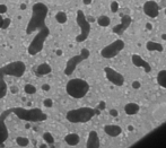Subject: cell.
<instances>
[{
    "label": "cell",
    "mask_w": 166,
    "mask_h": 148,
    "mask_svg": "<svg viewBox=\"0 0 166 148\" xmlns=\"http://www.w3.org/2000/svg\"><path fill=\"white\" fill-rule=\"evenodd\" d=\"M66 91L73 99H83L89 91V84L81 78H73L67 83Z\"/></svg>",
    "instance_id": "obj_1"
},
{
    "label": "cell",
    "mask_w": 166,
    "mask_h": 148,
    "mask_svg": "<svg viewBox=\"0 0 166 148\" xmlns=\"http://www.w3.org/2000/svg\"><path fill=\"white\" fill-rule=\"evenodd\" d=\"M97 111L90 107H80L77 110H71L67 113V119L73 123H84L89 121L95 114H97Z\"/></svg>",
    "instance_id": "obj_2"
},
{
    "label": "cell",
    "mask_w": 166,
    "mask_h": 148,
    "mask_svg": "<svg viewBox=\"0 0 166 148\" xmlns=\"http://www.w3.org/2000/svg\"><path fill=\"white\" fill-rule=\"evenodd\" d=\"M123 49H124V42L119 39L106 45L105 48H103V50L101 51V54L105 59H111V58H114L115 56H118Z\"/></svg>",
    "instance_id": "obj_3"
},
{
    "label": "cell",
    "mask_w": 166,
    "mask_h": 148,
    "mask_svg": "<svg viewBox=\"0 0 166 148\" xmlns=\"http://www.w3.org/2000/svg\"><path fill=\"white\" fill-rule=\"evenodd\" d=\"M104 71H105V75H106L107 79H109L112 84H114L115 86H122V85L124 84V77H123V75H121L120 72L114 70L113 68L105 67Z\"/></svg>",
    "instance_id": "obj_4"
},
{
    "label": "cell",
    "mask_w": 166,
    "mask_h": 148,
    "mask_svg": "<svg viewBox=\"0 0 166 148\" xmlns=\"http://www.w3.org/2000/svg\"><path fill=\"white\" fill-rule=\"evenodd\" d=\"M131 23H132V18L130 17V15H127V14L122 15L120 24L115 25L114 27H113V33H114V34H118V35H122V34L130 27Z\"/></svg>",
    "instance_id": "obj_5"
},
{
    "label": "cell",
    "mask_w": 166,
    "mask_h": 148,
    "mask_svg": "<svg viewBox=\"0 0 166 148\" xmlns=\"http://www.w3.org/2000/svg\"><path fill=\"white\" fill-rule=\"evenodd\" d=\"M78 24H79L80 28H81V34H80L78 37H77V41H84L88 36V33H89L90 26L89 23L85 19V16L81 11H78Z\"/></svg>",
    "instance_id": "obj_6"
},
{
    "label": "cell",
    "mask_w": 166,
    "mask_h": 148,
    "mask_svg": "<svg viewBox=\"0 0 166 148\" xmlns=\"http://www.w3.org/2000/svg\"><path fill=\"white\" fill-rule=\"evenodd\" d=\"M159 5L154 1V0H148L144 4V13H145L148 17L156 18L159 14Z\"/></svg>",
    "instance_id": "obj_7"
},
{
    "label": "cell",
    "mask_w": 166,
    "mask_h": 148,
    "mask_svg": "<svg viewBox=\"0 0 166 148\" xmlns=\"http://www.w3.org/2000/svg\"><path fill=\"white\" fill-rule=\"evenodd\" d=\"M131 59H132V62H133V64H135L136 67L144 68L146 72H149V71L152 70V67H150V64H149L147 61L144 60L141 56H138V54H133Z\"/></svg>",
    "instance_id": "obj_8"
},
{
    "label": "cell",
    "mask_w": 166,
    "mask_h": 148,
    "mask_svg": "<svg viewBox=\"0 0 166 148\" xmlns=\"http://www.w3.org/2000/svg\"><path fill=\"white\" fill-rule=\"evenodd\" d=\"M87 148H100V138L96 131H90L87 139Z\"/></svg>",
    "instance_id": "obj_9"
},
{
    "label": "cell",
    "mask_w": 166,
    "mask_h": 148,
    "mask_svg": "<svg viewBox=\"0 0 166 148\" xmlns=\"http://www.w3.org/2000/svg\"><path fill=\"white\" fill-rule=\"evenodd\" d=\"M104 132L109 134L110 137H118L119 134H121L122 129L121 127L115 126V124H107L104 127Z\"/></svg>",
    "instance_id": "obj_10"
},
{
    "label": "cell",
    "mask_w": 166,
    "mask_h": 148,
    "mask_svg": "<svg viewBox=\"0 0 166 148\" xmlns=\"http://www.w3.org/2000/svg\"><path fill=\"white\" fill-rule=\"evenodd\" d=\"M65 141H66L69 146H77V145L79 144L80 137H79V134L71 132V134H68L66 137H65Z\"/></svg>",
    "instance_id": "obj_11"
},
{
    "label": "cell",
    "mask_w": 166,
    "mask_h": 148,
    "mask_svg": "<svg viewBox=\"0 0 166 148\" xmlns=\"http://www.w3.org/2000/svg\"><path fill=\"white\" fill-rule=\"evenodd\" d=\"M139 110H140V106L137 103H128L124 106V111L128 115H135L139 112Z\"/></svg>",
    "instance_id": "obj_12"
},
{
    "label": "cell",
    "mask_w": 166,
    "mask_h": 148,
    "mask_svg": "<svg viewBox=\"0 0 166 148\" xmlns=\"http://www.w3.org/2000/svg\"><path fill=\"white\" fill-rule=\"evenodd\" d=\"M146 48L148 51H158V52H162L163 51V45L159 44L157 42H154V41H148L147 44H146Z\"/></svg>",
    "instance_id": "obj_13"
},
{
    "label": "cell",
    "mask_w": 166,
    "mask_h": 148,
    "mask_svg": "<svg viewBox=\"0 0 166 148\" xmlns=\"http://www.w3.org/2000/svg\"><path fill=\"white\" fill-rule=\"evenodd\" d=\"M51 72V66L48 64H40L36 69V74L41 75V76H44V75H48Z\"/></svg>",
    "instance_id": "obj_14"
},
{
    "label": "cell",
    "mask_w": 166,
    "mask_h": 148,
    "mask_svg": "<svg viewBox=\"0 0 166 148\" xmlns=\"http://www.w3.org/2000/svg\"><path fill=\"white\" fill-rule=\"evenodd\" d=\"M157 83L159 86L166 89V70H160L157 75Z\"/></svg>",
    "instance_id": "obj_15"
},
{
    "label": "cell",
    "mask_w": 166,
    "mask_h": 148,
    "mask_svg": "<svg viewBox=\"0 0 166 148\" xmlns=\"http://www.w3.org/2000/svg\"><path fill=\"white\" fill-rule=\"evenodd\" d=\"M97 24L100 25L101 27H107L111 24L110 17L105 16V15H102V16H100V17L97 18Z\"/></svg>",
    "instance_id": "obj_16"
},
{
    "label": "cell",
    "mask_w": 166,
    "mask_h": 148,
    "mask_svg": "<svg viewBox=\"0 0 166 148\" xmlns=\"http://www.w3.org/2000/svg\"><path fill=\"white\" fill-rule=\"evenodd\" d=\"M55 21H58L59 24H66L67 21H68L67 14L65 11H58V13L55 14Z\"/></svg>",
    "instance_id": "obj_17"
},
{
    "label": "cell",
    "mask_w": 166,
    "mask_h": 148,
    "mask_svg": "<svg viewBox=\"0 0 166 148\" xmlns=\"http://www.w3.org/2000/svg\"><path fill=\"white\" fill-rule=\"evenodd\" d=\"M16 144L19 146V147H26L30 145V139L26 137H17L16 138Z\"/></svg>",
    "instance_id": "obj_18"
},
{
    "label": "cell",
    "mask_w": 166,
    "mask_h": 148,
    "mask_svg": "<svg viewBox=\"0 0 166 148\" xmlns=\"http://www.w3.org/2000/svg\"><path fill=\"white\" fill-rule=\"evenodd\" d=\"M24 92L26 93V94H28V95L35 94V93H36V87L32 84H26L24 86Z\"/></svg>",
    "instance_id": "obj_19"
},
{
    "label": "cell",
    "mask_w": 166,
    "mask_h": 148,
    "mask_svg": "<svg viewBox=\"0 0 166 148\" xmlns=\"http://www.w3.org/2000/svg\"><path fill=\"white\" fill-rule=\"evenodd\" d=\"M43 139L45 140L46 144H53L54 142V138H53V136L50 132H44L43 134Z\"/></svg>",
    "instance_id": "obj_20"
},
{
    "label": "cell",
    "mask_w": 166,
    "mask_h": 148,
    "mask_svg": "<svg viewBox=\"0 0 166 148\" xmlns=\"http://www.w3.org/2000/svg\"><path fill=\"white\" fill-rule=\"evenodd\" d=\"M10 18H5L4 21H2V24H1V28L2 29H6V28H8L9 26H10Z\"/></svg>",
    "instance_id": "obj_21"
},
{
    "label": "cell",
    "mask_w": 166,
    "mask_h": 148,
    "mask_svg": "<svg viewBox=\"0 0 166 148\" xmlns=\"http://www.w3.org/2000/svg\"><path fill=\"white\" fill-rule=\"evenodd\" d=\"M119 10V4L117 1H112L111 2V11L112 13H117Z\"/></svg>",
    "instance_id": "obj_22"
},
{
    "label": "cell",
    "mask_w": 166,
    "mask_h": 148,
    "mask_svg": "<svg viewBox=\"0 0 166 148\" xmlns=\"http://www.w3.org/2000/svg\"><path fill=\"white\" fill-rule=\"evenodd\" d=\"M43 105H44L45 107H52L53 101H52L51 99H45L44 101H43Z\"/></svg>",
    "instance_id": "obj_23"
},
{
    "label": "cell",
    "mask_w": 166,
    "mask_h": 148,
    "mask_svg": "<svg viewBox=\"0 0 166 148\" xmlns=\"http://www.w3.org/2000/svg\"><path fill=\"white\" fill-rule=\"evenodd\" d=\"M8 10V7L6 6V5H1L0 4V15L1 14H6Z\"/></svg>",
    "instance_id": "obj_24"
},
{
    "label": "cell",
    "mask_w": 166,
    "mask_h": 148,
    "mask_svg": "<svg viewBox=\"0 0 166 148\" xmlns=\"http://www.w3.org/2000/svg\"><path fill=\"white\" fill-rule=\"evenodd\" d=\"M51 89V86L49 84H43L42 85V91H44V92H49Z\"/></svg>",
    "instance_id": "obj_25"
},
{
    "label": "cell",
    "mask_w": 166,
    "mask_h": 148,
    "mask_svg": "<svg viewBox=\"0 0 166 148\" xmlns=\"http://www.w3.org/2000/svg\"><path fill=\"white\" fill-rule=\"evenodd\" d=\"M10 92L13 93V94H16V93L18 92V88L16 87V86H11V87H10Z\"/></svg>",
    "instance_id": "obj_26"
},
{
    "label": "cell",
    "mask_w": 166,
    "mask_h": 148,
    "mask_svg": "<svg viewBox=\"0 0 166 148\" xmlns=\"http://www.w3.org/2000/svg\"><path fill=\"white\" fill-rule=\"evenodd\" d=\"M110 114H111L112 116H118L119 113H118V111H117V110H111V111H110Z\"/></svg>",
    "instance_id": "obj_27"
},
{
    "label": "cell",
    "mask_w": 166,
    "mask_h": 148,
    "mask_svg": "<svg viewBox=\"0 0 166 148\" xmlns=\"http://www.w3.org/2000/svg\"><path fill=\"white\" fill-rule=\"evenodd\" d=\"M132 86H133V87H135V88H139V86H140V84H139L138 81H135V83L132 84Z\"/></svg>",
    "instance_id": "obj_28"
},
{
    "label": "cell",
    "mask_w": 166,
    "mask_h": 148,
    "mask_svg": "<svg viewBox=\"0 0 166 148\" xmlns=\"http://www.w3.org/2000/svg\"><path fill=\"white\" fill-rule=\"evenodd\" d=\"M92 1H93V0H83V2L85 5H90L92 4Z\"/></svg>",
    "instance_id": "obj_29"
},
{
    "label": "cell",
    "mask_w": 166,
    "mask_h": 148,
    "mask_svg": "<svg viewBox=\"0 0 166 148\" xmlns=\"http://www.w3.org/2000/svg\"><path fill=\"white\" fill-rule=\"evenodd\" d=\"M104 106H105V103L102 102L101 103V105H100V109H104Z\"/></svg>",
    "instance_id": "obj_30"
},
{
    "label": "cell",
    "mask_w": 166,
    "mask_h": 148,
    "mask_svg": "<svg viewBox=\"0 0 166 148\" xmlns=\"http://www.w3.org/2000/svg\"><path fill=\"white\" fill-rule=\"evenodd\" d=\"M2 21H4V18L1 17V15H0V28H1V24H2Z\"/></svg>",
    "instance_id": "obj_31"
},
{
    "label": "cell",
    "mask_w": 166,
    "mask_h": 148,
    "mask_svg": "<svg viewBox=\"0 0 166 148\" xmlns=\"http://www.w3.org/2000/svg\"><path fill=\"white\" fill-rule=\"evenodd\" d=\"M61 51H60V50H58V51H57V54H58V56H61Z\"/></svg>",
    "instance_id": "obj_32"
},
{
    "label": "cell",
    "mask_w": 166,
    "mask_h": 148,
    "mask_svg": "<svg viewBox=\"0 0 166 148\" xmlns=\"http://www.w3.org/2000/svg\"><path fill=\"white\" fill-rule=\"evenodd\" d=\"M41 148H46V145H42Z\"/></svg>",
    "instance_id": "obj_33"
},
{
    "label": "cell",
    "mask_w": 166,
    "mask_h": 148,
    "mask_svg": "<svg viewBox=\"0 0 166 148\" xmlns=\"http://www.w3.org/2000/svg\"><path fill=\"white\" fill-rule=\"evenodd\" d=\"M163 39H165V40H166V35H165V34H164V35H163Z\"/></svg>",
    "instance_id": "obj_34"
},
{
    "label": "cell",
    "mask_w": 166,
    "mask_h": 148,
    "mask_svg": "<svg viewBox=\"0 0 166 148\" xmlns=\"http://www.w3.org/2000/svg\"><path fill=\"white\" fill-rule=\"evenodd\" d=\"M165 15H166V9H165Z\"/></svg>",
    "instance_id": "obj_35"
}]
</instances>
